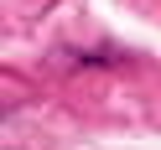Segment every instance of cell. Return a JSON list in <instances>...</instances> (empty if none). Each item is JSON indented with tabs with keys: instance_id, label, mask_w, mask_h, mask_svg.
Instances as JSON below:
<instances>
[]
</instances>
